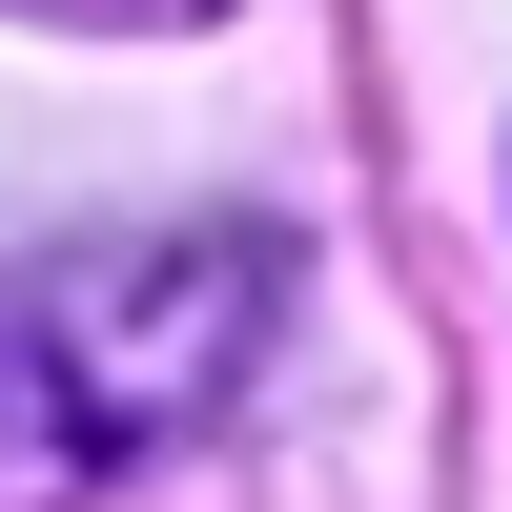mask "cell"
<instances>
[{
  "label": "cell",
  "mask_w": 512,
  "mask_h": 512,
  "mask_svg": "<svg viewBox=\"0 0 512 512\" xmlns=\"http://www.w3.org/2000/svg\"><path fill=\"white\" fill-rule=\"evenodd\" d=\"M287 349L267 226H82L0 246V512H103L123 472L205 451Z\"/></svg>",
  "instance_id": "obj_1"
},
{
  "label": "cell",
  "mask_w": 512,
  "mask_h": 512,
  "mask_svg": "<svg viewBox=\"0 0 512 512\" xmlns=\"http://www.w3.org/2000/svg\"><path fill=\"white\" fill-rule=\"evenodd\" d=\"M0 21H82V41H164V21H226V0H0Z\"/></svg>",
  "instance_id": "obj_2"
}]
</instances>
